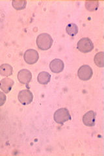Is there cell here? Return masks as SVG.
Wrapping results in <instances>:
<instances>
[{"instance_id": "obj_14", "label": "cell", "mask_w": 104, "mask_h": 156, "mask_svg": "<svg viewBox=\"0 0 104 156\" xmlns=\"http://www.w3.org/2000/svg\"><path fill=\"white\" fill-rule=\"evenodd\" d=\"M95 62L97 66L103 68L104 66V53L103 51L98 52L95 57Z\"/></svg>"}, {"instance_id": "obj_10", "label": "cell", "mask_w": 104, "mask_h": 156, "mask_svg": "<svg viewBox=\"0 0 104 156\" xmlns=\"http://www.w3.org/2000/svg\"><path fill=\"white\" fill-rule=\"evenodd\" d=\"M14 84V81L11 78L5 77L0 81V89H1L4 93H9L12 90V88Z\"/></svg>"}, {"instance_id": "obj_5", "label": "cell", "mask_w": 104, "mask_h": 156, "mask_svg": "<svg viewBox=\"0 0 104 156\" xmlns=\"http://www.w3.org/2000/svg\"><path fill=\"white\" fill-rule=\"evenodd\" d=\"M18 98L19 101L23 105L30 104L33 100V95L29 90H22L19 92Z\"/></svg>"}, {"instance_id": "obj_12", "label": "cell", "mask_w": 104, "mask_h": 156, "mask_svg": "<svg viewBox=\"0 0 104 156\" xmlns=\"http://www.w3.org/2000/svg\"><path fill=\"white\" fill-rule=\"evenodd\" d=\"M13 67L9 64H3L0 66V74L4 77H9L13 74Z\"/></svg>"}, {"instance_id": "obj_17", "label": "cell", "mask_w": 104, "mask_h": 156, "mask_svg": "<svg viewBox=\"0 0 104 156\" xmlns=\"http://www.w3.org/2000/svg\"><path fill=\"white\" fill-rule=\"evenodd\" d=\"M7 100V96L4 92L0 91V107L3 105L5 103Z\"/></svg>"}, {"instance_id": "obj_2", "label": "cell", "mask_w": 104, "mask_h": 156, "mask_svg": "<svg viewBox=\"0 0 104 156\" xmlns=\"http://www.w3.org/2000/svg\"><path fill=\"white\" fill-rule=\"evenodd\" d=\"M53 119L56 123L63 124L66 122L71 120V115L67 109L60 108L55 112Z\"/></svg>"}, {"instance_id": "obj_7", "label": "cell", "mask_w": 104, "mask_h": 156, "mask_svg": "<svg viewBox=\"0 0 104 156\" xmlns=\"http://www.w3.org/2000/svg\"><path fill=\"white\" fill-rule=\"evenodd\" d=\"M18 80L22 84L27 85L32 80L31 72L27 69H22L18 73Z\"/></svg>"}, {"instance_id": "obj_11", "label": "cell", "mask_w": 104, "mask_h": 156, "mask_svg": "<svg viewBox=\"0 0 104 156\" xmlns=\"http://www.w3.org/2000/svg\"><path fill=\"white\" fill-rule=\"evenodd\" d=\"M51 75L47 72H41L39 73L37 77V80L39 83L42 85H47L50 81Z\"/></svg>"}, {"instance_id": "obj_15", "label": "cell", "mask_w": 104, "mask_h": 156, "mask_svg": "<svg viewBox=\"0 0 104 156\" xmlns=\"http://www.w3.org/2000/svg\"><path fill=\"white\" fill-rule=\"evenodd\" d=\"M12 5L14 9L19 11V10H22V9H25V7H26L27 2L26 1H20V0H14V1H13Z\"/></svg>"}, {"instance_id": "obj_1", "label": "cell", "mask_w": 104, "mask_h": 156, "mask_svg": "<svg viewBox=\"0 0 104 156\" xmlns=\"http://www.w3.org/2000/svg\"><path fill=\"white\" fill-rule=\"evenodd\" d=\"M53 38L48 33H42L37 38V45L41 50H48L53 44Z\"/></svg>"}, {"instance_id": "obj_3", "label": "cell", "mask_w": 104, "mask_h": 156, "mask_svg": "<svg viewBox=\"0 0 104 156\" xmlns=\"http://www.w3.org/2000/svg\"><path fill=\"white\" fill-rule=\"evenodd\" d=\"M77 48L79 51L84 53H87L93 50L95 47H94V44L91 39L85 37L82 38L78 41Z\"/></svg>"}, {"instance_id": "obj_6", "label": "cell", "mask_w": 104, "mask_h": 156, "mask_svg": "<svg viewBox=\"0 0 104 156\" xmlns=\"http://www.w3.org/2000/svg\"><path fill=\"white\" fill-rule=\"evenodd\" d=\"M24 60L29 65H33L38 61L39 58L38 53L33 50V49H29L24 53L23 55Z\"/></svg>"}, {"instance_id": "obj_9", "label": "cell", "mask_w": 104, "mask_h": 156, "mask_svg": "<svg viewBox=\"0 0 104 156\" xmlns=\"http://www.w3.org/2000/svg\"><path fill=\"white\" fill-rule=\"evenodd\" d=\"M64 68V62L59 58H55L49 64V68H50L51 71L55 74H59V73L63 72Z\"/></svg>"}, {"instance_id": "obj_4", "label": "cell", "mask_w": 104, "mask_h": 156, "mask_svg": "<svg viewBox=\"0 0 104 156\" xmlns=\"http://www.w3.org/2000/svg\"><path fill=\"white\" fill-rule=\"evenodd\" d=\"M93 75V71L91 67L88 65L81 66L77 71L78 77L82 81H88Z\"/></svg>"}, {"instance_id": "obj_8", "label": "cell", "mask_w": 104, "mask_h": 156, "mask_svg": "<svg viewBox=\"0 0 104 156\" xmlns=\"http://www.w3.org/2000/svg\"><path fill=\"white\" fill-rule=\"evenodd\" d=\"M96 113L94 111H89L83 116L84 125L88 127H92L95 125Z\"/></svg>"}, {"instance_id": "obj_16", "label": "cell", "mask_w": 104, "mask_h": 156, "mask_svg": "<svg viewBox=\"0 0 104 156\" xmlns=\"http://www.w3.org/2000/svg\"><path fill=\"white\" fill-rule=\"evenodd\" d=\"M97 2H86V8L89 11H95L98 9V6H95Z\"/></svg>"}, {"instance_id": "obj_13", "label": "cell", "mask_w": 104, "mask_h": 156, "mask_svg": "<svg viewBox=\"0 0 104 156\" xmlns=\"http://www.w3.org/2000/svg\"><path fill=\"white\" fill-rule=\"evenodd\" d=\"M66 31L71 37H74L78 33V27L75 23H69L66 27Z\"/></svg>"}]
</instances>
